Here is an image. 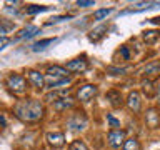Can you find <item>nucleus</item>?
I'll return each instance as SVG.
<instances>
[{
  "label": "nucleus",
  "instance_id": "nucleus-1",
  "mask_svg": "<svg viewBox=\"0 0 160 150\" xmlns=\"http://www.w3.org/2000/svg\"><path fill=\"white\" fill-rule=\"evenodd\" d=\"M13 113L22 122L33 123V122H38L43 117V105L40 100H33V98L18 100L13 105Z\"/></svg>",
  "mask_w": 160,
  "mask_h": 150
},
{
  "label": "nucleus",
  "instance_id": "nucleus-2",
  "mask_svg": "<svg viewBox=\"0 0 160 150\" xmlns=\"http://www.w3.org/2000/svg\"><path fill=\"white\" fill-rule=\"evenodd\" d=\"M7 87L12 90L13 93H25L27 90V80H25L23 75H18V73H12L7 77Z\"/></svg>",
  "mask_w": 160,
  "mask_h": 150
},
{
  "label": "nucleus",
  "instance_id": "nucleus-3",
  "mask_svg": "<svg viewBox=\"0 0 160 150\" xmlns=\"http://www.w3.org/2000/svg\"><path fill=\"white\" fill-rule=\"evenodd\" d=\"M67 127L70 130H83L87 127V117L83 112H73L70 113V117L67 120Z\"/></svg>",
  "mask_w": 160,
  "mask_h": 150
},
{
  "label": "nucleus",
  "instance_id": "nucleus-4",
  "mask_svg": "<svg viewBox=\"0 0 160 150\" xmlns=\"http://www.w3.org/2000/svg\"><path fill=\"white\" fill-rule=\"evenodd\" d=\"M107 142L112 148H120L125 142V132L120 128H113L110 130L108 135H107Z\"/></svg>",
  "mask_w": 160,
  "mask_h": 150
},
{
  "label": "nucleus",
  "instance_id": "nucleus-5",
  "mask_svg": "<svg viewBox=\"0 0 160 150\" xmlns=\"http://www.w3.org/2000/svg\"><path fill=\"white\" fill-rule=\"evenodd\" d=\"M98 88L97 85H92V83H87V85H82V87L78 88L77 92V98L80 102H88V100H92L95 95H97Z\"/></svg>",
  "mask_w": 160,
  "mask_h": 150
},
{
  "label": "nucleus",
  "instance_id": "nucleus-6",
  "mask_svg": "<svg viewBox=\"0 0 160 150\" xmlns=\"http://www.w3.org/2000/svg\"><path fill=\"white\" fill-rule=\"evenodd\" d=\"M145 123L150 128H158L160 127V112L157 108H147L145 112Z\"/></svg>",
  "mask_w": 160,
  "mask_h": 150
},
{
  "label": "nucleus",
  "instance_id": "nucleus-7",
  "mask_svg": "<svg viewBox=\"0 0 160 150\" xmlns=\"http://www.w3.org/2000/svg\"><path fill=\"white\" fill-rule=\"evenodd\" d=\"M88 67L87 60H85L83 57H78V58H73L70 60V62H67V65H65V68H67V72H85Z\"/></svg>",
  "mask_w": 160,
  "mask_h": 150
},
{
  "label": "nucleus",
  "instance_id": "nucleus-8",
  "mask_svg": "<svg viewBox=\"0 0 160 150\" xmlns=\"http://www.w3.org/2000/svg\"><path fill=\"white\" fill-rule=\"evenodd\" d=\"M127 107L130 108V112L133 113H138L140 108H142V100H140V93L137 90H133V92L128 93L127 97Z\"/></svg>",
  "mask_w": 160,
  "mask_h": 150
},
{
  "label": "nucleus",
  "instance_id": "nucleus-9",
  "mask_svg": "<svg viewBox=\"0 0 160 150\" xmlns=\"http://www.w3.org/2000/svg\"><path fill=\"white\" fill-rule=\"evenodd\" d=\"M47 142L53 148H62L65 145V135L62 132H50L47 133Z\"/></svg>",
  "mask_w": 160,
  "mask_h": 150
},
{
  "label": "nucleus",
  "instance_id": "nucleus-10",
  "mask_svg": "<svg viewBox=\"0 0 160 150\" xmlns=\"http://www.w3.org/2000/svg\"><path fill=\"white\" fill-rule=\"evenodd\" d=\"M27 78H28V82L32 83L35 88H42L45 85L43 75L40 72H37V70H28V72H27Z\"/></svg>",
  "mask_w": 160,
  "mask_h": 150
},
{
  "label": "nucleus",
  "instance_id": "nucleus-11",
  "mask_svg": "<svg viewBox=\"0 0 160 150\" xmlns=\"http://www.w3.org/2000/svg\"><path fill=\"white\" fill-rule=\"evenodd\" d=\"M67 75V68L60 67V65H52L47 68V77L48 78H65Z\"/></svg>",
  "mask_w": 160,
  "mask_h": 150
},
{
  "label": "nucleus",
  "instance_id": "nucleus-12",
  "mask_svg": "<svg viewBox=\"0 0 160 150\" xmlns=\"http://www.w3.org/2000/svg\"><path fill=\"white\" fill-rule=\"evenodd\" d=\"M107 100L110 102V105H112L113 108H118L123 105V98H122V93L118 92V90H110V92L107 93Z\"/></svg>",
  "mask_w": 160,
  "mask_h": 150
},
{
  "label": "nucleus",
  "instance_id": "nucleus-13",
  "mask_svg": "<svg viewBox=\"0 0 160 150\" xmlns=\"http://www.w3.org/2000/svg\"><path fill=\"white\" fill-rule=\"evenodd\" d=\"M40 32V28L37 25H27L25 28H22L17 35V38H30V37H35Z\"/></svg>",
  "mask_w": 160,
  "mask_h": 150
},
{
  "label": "nucleus",
  "instance_id": "nucleus-14",
  "mask_svg": "<svg viewBox=\"0 0 160 150\" xmlns=\"http://www.w3.org/2000/svg\"><path fill=\"white\" fill-rule=\"evenodd\" d=\"M157 73H160V60H153V62H150V63L145 65L143 75L152 77V75H157Z\"/></svg>",
  "mask_w": 160,
  "mask_h": 150
},
{
  "label": "nucleus",
  "instance_id": "nucleus-15",
  "mask_svg": "<svg viewBox=\"0 0 160 150\" xmlns=\"http://www.w3.org/2000/svg\"><path fill=\"white\" fill-rule=\"evenodd\" d=\"M73 107V100L68 98V97H63L57 100V102H53V108L58 110V112H62V110H67V108H72Z\"/></svg>",
  "mask_w": 160,
  "mask_h": 150
},
{
  "label": "nucleus",
  "instance_id": "nucleus-16",
  "mask_svg": "<svg viewBox=\"0 0 160 150\" xmlns=\"http://www.w3.org/2000/svg\"><path fill=\"white\" fill-rule=\"evenodd\" d=\"M55 42H57V38H45V40H40V42H35V43L32 45V50H33V52H42V50H45L48 45H53Z\"/></svg>",
  "mask_w": 160,
  "mask_h": 150
},
{
  "label": "nucleus",
  "instance_id": "nucleus-17",
  "mask_svg": "<svg viewBox=\"0 0 160 150\" xmlns=\"http://www.w3.org/2000/svg\"><path fill=\"white\" fill-rule=\"evenodd\" d=\"M158 38H160V33L157 32V30H147V32H143V42L147 45L155 43Z\"/></svg>",
  "mask_w": 160,
  "mask_h": 150
},
{
  "label": "nucleus",
  "instance_id": "nucleus-18",
  "mask_svg": "<svg viewBox=\"0 0 160 150\" xmlns=\"http://www.w3.org/2000/svg\"><path fill=\"white\" fill-rule=\"evenodd\" d=\"M122 150H140V142L137 138H127L122 145Z\"/></svg>",
  "mask_w": 160,
  "mask_h": 150
},
{
  "label": "nucleus",
  "instance_id": "nucleus-19",
  "mask_svg": "<svg viewBox=\"0 0 160 150\" xmlns=\"http://www.w3.org/2000/svg\"><path fill=\"white\" fill-rule=\"evenodd\" d=\"M105 32H107V27H105V25H100V27H97L95 30H92V32H90L88 38L92 40V42H97L100 37H103V33H105Z\"/></svg>",
  "mask_w": 160,
  "mask_h": 150
},
{
  "label": "nucleus",
  "instance_id": "nucleus-20",
  "mask_svg": "<svg viewBox=\"0 0 160 150\" xmlns=\"http://www.w3.org/2000/svg\"><path fill=\"white\" fill-rule=\"evenodd\" d=\"M48 7H45V5H27L25 7V12L28 15H35V13H42V12H47Z\"/></svg>",
  "mask_w": 160,
  "mask_h": 150
},
{
  "label": "nucleus",
  "instance_id": "nucleus-21",
  "mask_svg": "<svg viewBox=\"0 0 160 150\" xmlns=\"http://www.w3.org/2000/svg\"><path fill=\"white\" fill-rule=\"evenodd\" d=\"M70 83V78L65 77V78H50L48 82V87L50 88H58L60 85H68Z\"/></svg>",
  "mask_w": 160,
  "mask_h": 150
},
{
  "label": "nucleus",
  "instance_id": "nucleus-22",
  "mask_svg": "<svg viewBox=\"0 0 160 150\" xmlns=\"http://www.w3.org/2000/svg\"><path fill=\"white\" fill-rule=\"evenodd\" d=\"M142 90H143V93L147 95V97H153L155 90H153L152 80H143V82H142Z\"/></svg>",
  "mask_w": 160,
  "mask_h": 150
},
{
  "label": "nucleus",
  "instance_id": "nucleus-23",
  "mask_svg": "<svg viewBox=\"0 0 160 150\" xmlns=\"http://www.w3.org/2000/svg\"><path fill=\"white\" fill-rule=\"evenodd\" d=\"M112 12H113V8H100V10H97V12H93V20H103Z\"/></svg>",
  "mask_w": 160,
  "mask_h": 150
},
{
  "label": "nucleus",
  "instance_id": "nucleus-24",
  "mask_svg": "<svg viewBox=\"0 0 160 150\" xmlns=\"http://www.w3.org/2000/svg\"><path fill=\"white\" fill-rule=\"evenodd\" d=\"M107 72L110 75H123L125 72H128V67H107Z\"/></svg>",
  "mask_w": 160,
  "mask_h": 150
},
{
  "label": "nucleus",
  "instance_id": "nucleus-25",
  "mask_svg": "<svg viewBox=\"0 0 160 150\" xmlns=\"http://www.w3.org/2000/svg\"><path fill=\"white\" fill-rule=\"evenodd\" d=\"M68 150H88L87 145H85V142H82V140H73L72 143H70Z\"/></svg>",
  "mask_w": 160,
  "mask_h": 150
},
{
  "label": "nucleus",
  "instance_id": "nucleus-26",
  "mask_svg": "<svg viewBox=\"0 0 160 150\" xmlns=\"http://www.w3.org/2000/svg\"><path fill=\"white\" fill-rule=\"evenodd\" d=\"M68 18H72V15H58V17H53V18H50L45 25H52V23H58V22H63V20H68Z\"/></svg>",
  "mask_w": 160,
  "mask_h": 150
},
{
  "label": "nucleus",
  "instance_id": "nucleus-27",
  "mask_svg": "<svg viewBox=\"0 0 160 150\" xmlns=\"http://www.w3.org/2000/svg\"><path fill=\"white\" fill-rule=\"evenodd\" d=\"M107 122L110 123V127H113V128H118L120 127V120H117L113 115H107Z\"/></svg>",
  "mask_w": 160,
  "mask_h": 150
},
{
  "label": "nucleus",
  "instance_id": "nucleus-28",
  "mask_svg": "<svg viewBox=\"0 0 160 150\" xmlns=\"http://www.w3.org/2000/svg\"><path fill=\"white\" fill-rule=\"evenodd\" d=\"M77 5H78V7H82V8H87V7H93L95 2H93V0H78Z\"/></svg>",
  "mask_w": 160,
  "mask_h": 150
},
{
  "label": "nucleus",
  "instance_id": "nucleus-29",
  "mask_svg": "<svg viewBox=\"0 0 160 150\" xmlns=\"http://www.w3.org/2000/svg\"><path fill=\"white\" fill-rule=\"evenodd\" d=\"M120 55L123 57V60H130V52H128L127 47H122V48H120Z\"/></svg>",
  "mask_w": 160,
  "mask_h": 150
},
{
  "label": "nucleus",
  "instance_id": "nucleus-30",
  "mask_svg": "<svg viewBox=\"0 0 160 150\" xmlns=\"http://www.w3.org/2000/svg\"><path fill=\"white\" fill-rule=\"evenodd\" d=\"M150 22L155 23V25H160V17H153V18H150Z\"/></svg>",
  "mask_w": 160,
  "mask_h": 150
},
{
  "label": "nucleus",
  "instance_id": "nucleus-31",
  "mask_svg": "<svg viewBox=\"0 0 160 150\" xmlns=\"http://www.w3.org/2000/svg\"><path fill=\"white\" fill-rule=\"evenodd\" d=\"M5 33H7V30L3 27H0V38H5Z\"/></svg>",
  "mask_w": 160,
  "mask_h": 150
},
{
  "label": "nucleus",
  "instance_id": "nucleus-32",
  "mask_svg": "<svg viewBox=\"0 0 160 150\" xmlns=\"http://www.w3.org/2000/svg\"><path fill=\"white\" fill-rule=\"evenodd\" d=\"M157 102H158V105H160V87L157 88Z\"/></svg>",
  "mask_w": 160,
  "mask_h": 150
},
{
  "label": "nucleus",
  "instance_id": "nucleus-33",
  "mask_svg": "<svg viewBox=\"0 0 160 150\" xmlns=\"http://www.w3.org/2000/svg\"><path fill=\"white\" fill-rule=\"evenodd\" d=\"M2 48H3V47H2V45H0V50H2Z\"/></svg>",
  "mask_w": 160,
  "mask_h": 150
}]
</instances>
